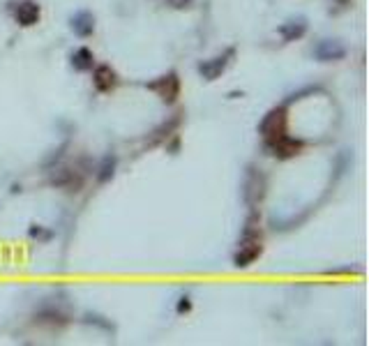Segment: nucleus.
I'll return each mask as SVG.
<instances>
[{
    "label": "nucleus",
    "mask_w": 369,
    "mask_h": 346,
    "mask_svg": "<svg viewBox=\"0 0 369 346\" xmlns=\"http://www.w3.org/2000/svg\"><path fill=\"white\" fill-rule=\"evenodd\" d=\"M183 123V114H174L169 120H164L160 127H155L153 134H150V141H148V146H160V143L169 141L171 136H176V130Z\"/></svg>",
    "instance_id": "obj_12"
},
{
    "label": "nucleus",
    "mask_w": 369,
    "mask_h": 346,
    "mask_svg": "<svg viewBox=\"0 0 369 346\" xmlns=\"http://www.w3.org/2000/svg\"><path fill=\"white\" fill-rule=\"evenodd\" d=\"M233 55H235L233 49H226L224 53H217V55H212V58H208V60H201L196 69H199L201 79H206V81H217V79L226 72V67L231 65Z\"/></svg>",
    "instance_id": "obj_6"
},
{
    "label": "nucleus",
    "mask_w": 369,
    "mask_h": 346,
    "mask_svg": "<svg viewBox=\"0 0 369 346\" xmlns=\"http://www.w3.org/2000/svg\"><path fill=\"white\" fill-rule=\"evenodd\" d=\"M264 148L268 150L270 157L282 159V162H286V159L298 157L300 152H302V148H305V143H302L300 139H291L289 134H284V136H280V139L264 141Z\"/></svg>",
    "instance_id": "obj_5"
},
{
    "label": "nucleus",
    "mask_w": 369,
    "mask_h": 346,
    "mask_svg": "<svg viewBox=\"0 0 369 346\" xmlns=\"http://www.w3.org/2000/svg\"><path fill=\"white\" fill-rule=\"evenodd\" d=\"M266 192H268V180L266 175L259 171L257 166H250L247 173H245V182H242V199L245 204L252 208H259L261 201L266 199Z\"/></svg>",
    "instance_id": "obj_3"
},
{
    "label": "nucleus",
    "mask_w": 369,
    "mask_h": 346,
    "mask_svg": "<svg viewBox=\"0 0 369 346\" xmlns=\"http://www.w3.org/2000/svg\"><path fill=\"white\" fill-rule=\"evenodd\" d=\"M12 17L21 28H32L39 23L42 7H39L35 0H19V3L12 5Z\"/></svg>",
    "instance_id": "obj_9"
},
{
    "label": "nucleus",
    "mask_w": 369,
    "mask_h": 346,
    "mask_svg": "<svg viewBox=\"0 0 369 346\" xmlns=\"http://www.w3.org/2000/svg\"><path fill=\"white\" fill-rule=\"evenodd\" d=\"M194 0H167V5L171 10H187V7H192Z\"/></svg>",
    "instance_id": "obj_19"
},
{
    "label": "nucleus",
    "mask_w": 369,
    "mask_h": 346,
    "mask_svg": "<svg viewBox=\"0 0 369 346\" xmlns=\"http://www.w3.org/2000/svg\"><path fill=\"white\" fill-rule=\"evenodd\" d=\"M70 62L77 72H90L95 67V53L90 51L88 46H79V49L72 53Z\"/></svg>",
    "instance_id": "obj_14"
},
{
    "label": "nucleus",
    "mask_w": 369,
    "mask_h": 346,
    "mask_svg": "<svg viewBox=\"0 0 369 346\" xmlns=\"http://www.w3.org/2000/svg\"><path fill=\"white\" fill-rule=\"evenodd\" d=\"M277 33L282 35L284 42H298V39H302V37H305V33H307V19L305 17H295V19L284 21Z\"/></svg>",
    "instance_id": "obj_13"
},
{
    "label": "nucleus",
    "mask_w": 369,
    "mask_h": 346,
    "mask_svg": "<svg viewBox=\"0 0 369 346\" xmlns=\"http://www.w3.org/2000/svg\"><path fill=\"white\" fill-rule=\"evenodd\" d=\"M84 324H88V326H95V328H102L104 333H113V324L109 319H104V317H100V314H86L84 317Z\"/></svg>",
    "instance_id": "obj_17"
},
{
    "label": "nucleus",
    "mask_w": 369,
    "mask_h": 346,
    "mask_svg": "<svg viewBox=\"0 0 369 346\" xmlns=\"http://www.w3.org/2000/svg\"><path fill=\"white\" fill-rule=\"evenodd\" d=\"M70 28H72V33L81 37V39H86L95 33V14L90 12V10H79V12H74L72 14V19H70Z\"/></svg>",
    "instance_id": "obj_11"
},
{
    "label": "nucleus",
    "mask_w": 369,
    "mask_h": 346,
    "mask_svg": "<svg viewBox=\"0 0 369 346\" xmlns=\"http://www.w3.org/2000/svg\"><path fill=\"white\" fill-rule=\"evenodd\" d=\"M311 55L318 62H337L347 58V46H344L342 39H318L311 46Z\"/></svg>",
    "instance_id": "obj_7"
},
{
    "label": "nucleus",
    "mask_w": 369,
    "mask_h": 346,
    "mask_svg": "<svg viewBox=\"0 0 369 346\" xmlns=\"http://www.w3.org/2000/svg\"><path fill=\"white\" fill-rule=\"evenodd\" d=\"M145 88L157 95L164 104H176L180 98V76L176 72H169V74H162L155 81L145 84Z\"/></svg>",
    "instance_id": "obj_4"
},
{
    "label": "nucleus",
    "mask_w": 369,
    "mask_h": 346,
    "mask_svg": "<svg viewBox=\"0 0 369 346\" xmlns=\"http://www.w3.org/2000/svg\"><path fill=\"white\" fill-rule=\"evenodd\" d=\"M176 312H178V314H187V312H192V298H190V295H183V298H180Z\"/></svg>",
    "instance_id": "obj_18"
},
{
    "label": "nucleus",
    "mask_w": 369,
    "mask_h": 346,
    "mask_svg": "<svg viewBox=\"0 0 369 346\" xmlns=\"http://www.w3.org/2000/svg\"><path fill=\"white\" fill-rule=\"evenodd\" d=\"M116 166H118V159H116V155H104L102 157V162L97 164V171H95V178H97V182L100 185H104V182H109L113 175H116Z\"/></svg>",
    "instance_id": "obj_15"
},
{
    "label": "nucleus",
    "mask_w": 369,
    "mask_h": 346,
    "mask_svg": "<svg viewBox=\"0 0 369 346\" xmlns=\"http://www.w3.org/2000/svg\"><path fill=\"white\" fill-rule=\"evenodd\" d=\"M93 86L97 93H111L118 86V74L111 65H95L93 67Z\"/></svg>",
    "instance_id": "obj_10"
},
{
    "label": "nucleus",
    "mask_w": 369,
    "mask_h": 346,
    "mask_svg": "<svg viewBox=\"0 0 369 346\" xmlns=\"http://www.w3.org/2000/svg\"><path fill=\"white\" fill-rule=\"evenodd\" d=\"M261 254H264V238H261L259 231V213L257 208H252L247 220H245L240 243H238V249L233 252V265L235 268H247Z\"/></svg>",
    "instance_id": "obj_1"
},
{
    "label": "nucleus",
    "mask_w": 369,
    "mask_h": 346,
    "mask_svg": "<svg viewBox=\"0 0 369 346\" xmlns=\"http://www.w3.org/2000/svg\"><path fill=\"white\" fill-rule=\"evenodd\" d=\"M35 319H37V324H48V326H56V328L67 324V317H65V314H60V312H53V310L39 312Z\"/></svg>",
    "instance_id": "obj_16"
},
{
    "label": "nucleus",
    "mask_w": 369,
    "mask_h": 346,
    "mask_svg": "<svg viewBox=\"0 0 369 346\" xmlns=\"http://www.w3.org/2000/svg\"><path fill=\"white\" fill-rule=\"evenodd\" d=\"M48 182L65 192H79L84 187V173H79L77 168H72V166H58V168H53L51 175H48Z\"/></svg>",
    "instance_id": "obj_8"
},
{
    "label": "nucleus",
    "mask_w": 369,
    "mask_h": 346,
    "mask_svg": "<svg viewBox=\"0 0 369 346\" xmlns=\"http://www.w3.org/2000/svg\"><path fill=\"white\" fill-rule=\"evenodd\" d=\"M286 127H289V111H286V104H282V107L270 109L268 114L261 118L259 134L264 141H273L286 134Z\"/></svg>",
    "instance_id": "obj_2"
}]
</instances>
